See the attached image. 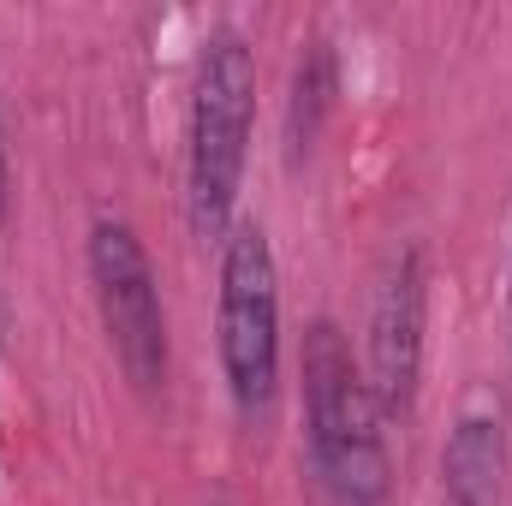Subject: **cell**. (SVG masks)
Returning a JSON list of instances; mask_svg holds the SVG:
<instances>
[{
    "label": "cell",
    "instance_id": "1",
    "mask_svg": "<svg viewBox=\"0 0 512 506\" xmlns=\"http://www.w3.org/2000/svg\"><path fill=\"white\" fill-rule=\"evenodd\" d=\"M304 417H310V465L334 506H387V441L382 405L340 322H310L304 334Z\"/></svg>",
    "mask_w": 512,
    "mask_h": 506
},
{
    "label": "cell",
    "instance_id": "2",
    "mask_svg": "<svg viewBox=\"0 0 512 506\" xmlns=\"http://www.w3.org/2000/svg\"><path fill=\"white\" fill-rule=\"evenodd\" d=\"M256 126V54L239 30H215L197 54L191 84V155H185V191H191V227L197 239L233 233V203L251 155Z\"/></svg>",
    "mask_w": 512,
    "mask_h": 506
},
{
    "label": "cell",
    "instance_id": "3",
    "mask_svg": "<svg viewBox=\"0 0 512 506\" xmlns=\"http://www.w3.org/2000/svg\"><path fill=\"white\" fill-rule=\"evenodd\" d=\"M221 370L239 417L256 423L280 393V268L262 221H233L221 239Z\"/></svg>",
    "mask_w": 512,
    "mask_h": 506
},
{
    "label": "cell",
    "instance_id": "4",
    "mask_svg": "<svg viewBox=\"0 0 512 506\" xmlns=\"http://www.w3.org/2000/svg\"><path fill=\"white\" fill-rule=\"evenodd\" d=\"M90 280H96V310L108 328V346L137 393H161L167 381V310L149 251L137 245L126 221H96L90 227Z\"/></svg>",
    "mask_w": 512,
    "mask_h": 506
},
{
    "label": "cell",
    "instance_id": "5",
    "mask_svg": "<svg viewBox=\"0 0 512 506\" xmlns=\"http://www.w3.org/2000/svg\"><path fill=\"white\" fill-rule=\"evenodd\" d=\"M423 310H429V280H423V256L393 251L370 298V364L364 381L382 405V417H405L417 405V381H423Z\"/></svg>",
    "mask_w": 512,
    "mask_h": 506
},
{
    "label": "cell",
    "instance_id": "6",
    "mask_svg": "<svg viewBox=\"0 0 512 506\" xmlns=\"http://www.w3.org/2000/svg\"><path fill=\"white\" fill-rule=\"evenodd\" d=\"M501 483H507V429L489 405H471L441 447V501L501 506Z\"/></svg>",
    "mask_w": 512,
    "mask_h": 506
},
{
    "label": "cell",
    "instance_id": "7",
    "mask_svg": "<svg viewBox=\"0 0 512 506\" xmlns=\"http://www.w3.org/2000/svg\"><path fill=\"white\" fill-rule=\"evenodd\" d=\"M328 102H334V60L322 42H310V54L298 60V78H292V155H304L316 143Z\"/></svg>",
    "mask_w": 512,
    "mask_h": 506
},
{
    "label": "cell",
    "instance_id": "8",
    "mask_svg": "<svg viewBox=\"0 0 512 506\" xmlns=\"http://www.w3.org/2000/svg\"><path fill=\"white\" fill-rule=\"evenodd\" d=\"M507 334H512V239H507Z\"/></svg>",
    "mask_w": 512,
    "mask_h": 506
},
{
    "label": "cell",
    "instance_id": "9",
    "mask_svg": "<svg viewBox=\"0 0 512 506\" xmlns=\"http://www.w3.org/2000/svg\"><path fill=\"white\" fill-rule=\"evenodd\" d=\"M0 215H6V149H0Z\"/></svg>",
    "mask_w": 512,
    "mask_h": 506
}]
</instances>
